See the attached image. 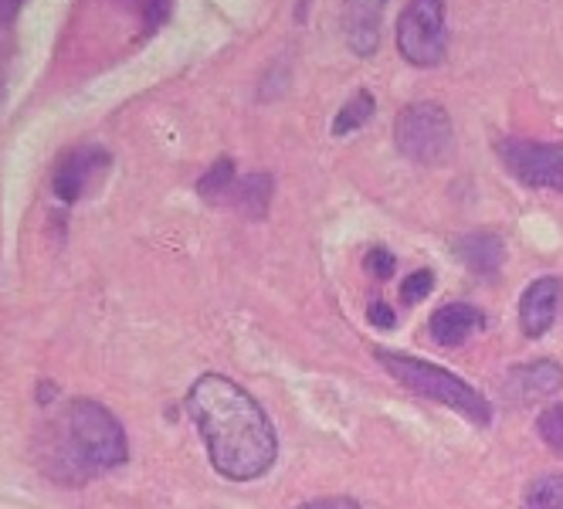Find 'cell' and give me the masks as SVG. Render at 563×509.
<instances>
[{"instance_id": "cell-1", "label": "cell", "mask_w": 563, "mask_h": 509, "mask_svg": "<svg viewBox=\"0 0 563 509\" xmlns=\"http://www.w3.org/2000/svg\"><path fill=\"white\" fill-rule=\"evenodd\" d=\"M187 411L197 424L208 455L224 479L249 483L265 476L275 462V432L262 405L245 387L221 374L200 377L190 395Z\"/></svg>"}, {"instance_id": "cell-4", "label": "cell", "mask_w": 563, "mask_h": 509, "mask_svg": "<svg viewBox=\"0 0 563 509\" xmlns=\"http://www.w3.org/2000/svg\"><path fill=\"white\" fill-rule=\"evenodd\" d=\"M452 140H455L452 120L438 102H411L394 123L397 150L405 153L408 161L424 164V167L445 161L452 150Z\"/></svg>"}, {"instance_id": "cell-19", "label": "cell", "mask_w": 563, "mask_h": 509, "mask_svg": "<svg viewBox=\"0 0 563 509\" xmlns=\"http://www.w3.org/2000/svg\"><path fill=\"white\" fill-rule=\"evenodd\" d=\"M130 4L140 11L143 27H146V31H156L159 24L167 21V14H170V8H174V0H130Z\"/></svg>"}, {"instance_id": "cell-8", "label": "cell", "mask_w": 563, "mask_h": 509, "mask_svg": "<svg viewBox=\"0 0 563 509\" xmlns=\"http://www.w3.org/2000/svg\"><path fill=\"white\" fill-rule=\"evenodd\" d=\"M384 4L387 0H343V31L346 45L367 58L380 45V24H384Z\"/></svg>"}, {"instance_id": "cell-13", "label": "cell", "mask_w": 563, "mask_h": 509, "mask_svg": "<svg viewBox=\"0 0 563 509\" xmlns=\"http://www.w3.org/2000/svg\"><path fill=\"white\" fill-rule=\"evenodd\" d=\"M228 201L249 218H265L268 214V201H272V177L268 174H249L234 180Z\"/></svg>"}, {"instance_id": "cell-17", "label": "cell", "mask_w": 563, "mask_h": 509, "mask_svg": "<svg viewBox=\"0 0 563 509\" xmlns=\"http://www.w3.org/2000/svg\"><path fill=\"white\" fill-rule=\"evenodd\" d=\"M540 439L563 458V405H553L540 414Z\"/></svg>"}, {"instance_id": "cell-18", "label": "cell", "mask_w": 563, "mask_h": 509, "mask_svg": "<svg viewBox=\"0 0 563 509\" xmlns=\"http://www.w3.org/2000/svg\"><path fill=\"white\" fill-rule=\"evenodd\" d=\"M431 289H434V272L418 268V272H411V276H408L405 283H400V302L415 306V302H421Z\"/></svg>"}, {"instance_id": "cell-16", "label": "cell", "mask_w": 563, "mask_h": 509, "mask_svg": "<svg viewBox=\"0 0 563 509\" xmlns=\"http://www.w3.org/2000/svg\"><path fill=\"white\" fill-rule=\"evenodd\" d=\"M374 96L371 92H356L340 112H336V120H333V136H346V133H353V130H360L364 126L371 115H374Z\"/></svg>"}, {"instance_id": "cell-9", "label": "cell", "mask_w": 563, "mask_h": 509, "mask_svg": "<svg viewBox=\"0 0 563 509\" xmlns=\"http://www.w3.org/2000/svg\"><path fill=\"white\" fill-rule=\"evenodd\" d=\"M556 306H560V283L553 276L537 279L519 299V327L527 336H543L553 320H556Z\"/></svg>"}, {"instance_id": "cell-15", "label": "cell", "mask_w": 563, "mask_h": 509, "mask_svg": "<svg viewBox=\"0 0 563 509\" xmlns=\"http://www.w3.org/2000/svg\"><path fill=\"white\" fill-rule=\"evenodd\" d=\"M234 161H228V156H221V161L197 180V193L205 201H228V193L234 187Z\"/></svg>"}, {"instance_id": "cell-6", "label": "cell", "mask_w": 563, "mask_h": 509, "mask_svg": "<svg viewBox=\"0 0 563 509\" xmlns=\"http://www.w3.org/2000/svg\"><path fill=\"white\" fill-rule=\"evenodd\" d=\"M496 153L503 167L527 187H547L563 193V143L499 140Z\"/></svg>"}, {"instance_id": "cell-12", "label": "cell", "mask_w": 563, "mask_h": 509, "mask_svg": "<svg viewBox=\"0 0 563 509\" xmlns=\"http://www.w3.org/2000/svg\"><path fill=\"white\" fill-rule=\"evenodd\" d=\"M455 252L459 258L465 262L468 272H475V276H496L503 258H506V245L496 231H472L465 234V239L455 242Z\"/></svg>"}, {"instance_id": "cell-7", "label": "cell", "mask_w": 563, "mask_h": 509, "mask_svg": "<svg viewBox=\"0 0 563 509\" xmlns=\"http://www.w3.org/2000/svg\"><path fill=\"white\" fill-rule=\"evenodd\" d=\"M106 167H109V153L102 146H78V150H71L65 161H62V167L55 170V193H58V201L75 204L92 187V180Z\"/></svg>"}, {"instance_id": "cell-11", "label": "cell", "mask_w": 563, "mask_h": 509, "mask_svg": "<svg viewBox=\"0 0 563 509\" xmlns=\"http://www.w3.org/2000/svg\"><path fill=\"white\" fill-rule=\"evenodd\" d=\"M506 387L516 401H540L550 398L563 387V370L553 361H533V364H519L509 370Z\"/></svg>"}, {"instance_id": "cell-2", "label": "cell", "mask_w": 563, "mask_h": 509, "mask_svg": "<svg viewBox=\"0 0 563 509\" xmlns=\"http://www.w3.org/2000/svg\"><path fill=\"white\" fill-rule=\"evenodd\" d=\"M58 455H62V468H75V473H102V468H115L130 455L126 432L102 405L71 401L62 418Z\"/></svg>"}, {"instance_id": "cell-5", "label": "cell", "mask_w": 563, "mask_h": 509, "mask_svg": "<svg viewBox=\"0 0 563 509\" xmlns=\"http://www.w3.org/2000/svg\"><path fill=\"white\" fill-rule=\"evenodd\" d=\"M397 52L418 68L441 65L449 52L445 0H411L397 18Z\"/></svg>"}, {"instance_id": "cell-23", "label": "cell", "mask_w": 563, "mask_h": 509, "mask_svg": "<svg viewBox=\"0 0 563 509\" xmlns=\"http://www.w3.org/2000/svg\"><path fill=\"white\" fill-rule=\"evenodd\" d=\"M21 4H24V0H0V24H11L18 18Z\"/></svg>"}, {"instance_id": "cell-14", "label": "cell", "mask_w": 563, "mask_h": 509, "mask_svg": "<svg viewBox=\"0 0 563 509\" xmlns=\"http://www.w3.org/2000/svg\"><path fill=\"white\" fill-rule=\"evenodd\" d=\"M522 509H563V473H550L530 483Z\"/></svg>"}, {"instance_id": "cell-21", "label": "cell", "mask_w": 563, "mask_h": 509, "mask_svg": "<svg viewBox=\"0 0 563 509\" xmlns=\"http://www.w3.org/2000/svg\"><path fill=\"white\" fill-rule=\"evenodd\" d=\"M367 320L374 323V327H380V330H390L394 323H397V312L387 306V302H380V299H374L371 306H367Z\"/></svg>"}, {"instance_id": "cell-3", "label": "cell", "mask_w": 563, "mask_h": 509, "mask_svg": "<svg viewBox=\"0 0 563 509\" xmlns=\"http://www.w3.org/2000/svg\"><path fill=\"white\" fill-rule=\"evenodd\" d=\"M380 367L408 390L421 398H431L438 405H445L452 411H459L462 418H468L472 424H489L493 421V405L486 395H478L472 384H465L462 377L449 374L445 367H434L428 361L408 357V354H394V350H377Z\"/></svg>"}, {"instance_id": "cell-20", "label": "cell", "mask_w": 563, "mask_h": 509, "mask_svg": "<svg viewBox=\"0 0 563 509\" xmlns=\"http://www.w3.org/2000/svg\"><path fill=\"white\" fill-rule=\"evenodd\" d=\"M394 265H397V262H394V255H390L387 248H371V252H367V272H371L374 279H380V283L390 279V276H394Z\"/></svg>"}, {"instance_id": "cell-22", "label": "cell", "mask_w": 563, "mask_h": 509, "mask_svg": "<svg viewBox=\"0 0 563 509\" xmlns=\"http://www.w3.org/2000/svg\"><path fill=\"white\" fill-rule=\"evenodd\" d=\"M299 509H360L350 496H323V499H312Z\"/></svg>"}, {"instance_id": "cell-10", "label": "cell", "mask_w": 563, "mask_h": 509, "mask_svg": "<svg viewBox=\"0 0 563 509\" xmlns=\"http://www.w3.org/2000/svg\"><path fill=\"white\" fill-rule=\"evenodd\" d=\"M482 327H486V317L468 306V302H449L434 309V317L428 323V333L438 346H462L472 333H478Z\"/></svg>"}]
</instances>
